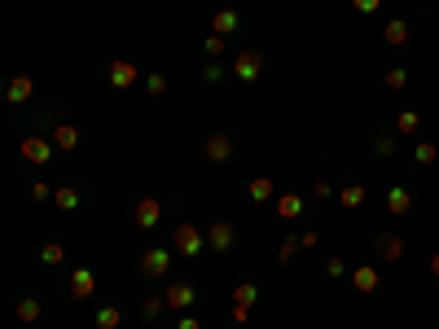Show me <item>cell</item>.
<instances>
[{
    "mask_svg": "<svg viewBox=\"0 0 439 329\" xmlns=\"http://www.w3.org/2000/svg\"><path fill=\"white\" fill-rule=\"evenodd\" d=\"M203 246H207V233H203V229L176 224V233H172V251H176V255H185V259H198V255H203Z\"/></svg>",
    "mask_w": 439,
    "mask_h": 329,
    "instance_id": "cell-1",
    "label": "cell"
},
{
    "mask_svg": "<svg viewBox=\"0 0 439 329\" xmlns=\"http://www.w3.org/2000/svg\"><path fill=\"white\" fill-rule=\"evenodd\" d=\"M141 273H145V277H167V273H172V251H167V246H154V251H145Z\"/></svg>",
    "mask_w": 439,
    "mask_h": 329,
    "instance_id": "cell-2",
    "label": "cell"
},
{
    "mask_svg": "<svg viewBox=\"0 0 439 329\" xmlns=\"http://www.w3.org/2000/svg\"><path fill=\"white\" fill-rule=\"evenodd\" d=\"M233 75L237 79H259V75H264V57H259L255 49H242L233 57Z\"/></svg>",
    "mask_w": 439,
    "mask_h": 329,
    "instance_id": "cell-3",
    "label": "cell"
},
{
    "mask_svg": "<svg viewBox=\"0 0 439 329\" xmlns=\"http://www.w3.org/2000/svg\"><path fill=\"white\" fill-rule=\"evenodd\" d=\"M163 299H167V308H172V312H185V308H194V303H198V290L189 286V281H172Z\"/></svg>",
    "mask_w": 439,
    "mask_h": 329,
    "instance_id": "cell-4",
    "label": "cell"
},
{
    "mask_svg": "<svg viewBox=\"0 0 439 329\" xmlns=\"http://www.w3.org/2000/svg\"><path fill=\"white\" fill-rule=\"evenodd\" d=\"M233 149H237V145H233V136H229V132H211V136H207V145H203V154H207L211 162H229V158H233Z\"/></svg>",
    "mask_w": 439,
    "mask_h": 329,
    "instance_id": "cell-5",
    "label": "cell"
},
{
    "mask_svg": "<svg viewBox=\"0 0 439 329\" xmlns=\"http://www.w3.org/2000/svg\"><path fill=\"white\" fill-rule=\"evenodd\" d=\"M97 295V273L92 268H75L70 273V299H92Z\"/></svg>",
    "mask_w": 439,
    "mask_h": 329,
    "instance_id": "cell-6",
    "label": "cell"
},
{
    "mask_svg": "<svg viewBox=\"0 0 439 329\" xmlns=\"http://www.w3.org/2000/svg\"><path fill=\"white\" fill-rule=\"evenodd\" d=\"M259 299V286H251V281H242V286L233 290V321H246L251 316V303Z\"/></svg>",
    "mask_w": 439,
    "mask_h": 329,
    "instance_id": "cell-7",
    "label": "cell"
},
{
    "mask_svg": "<svg viewBox=\"0 0 439 329\" xmlns=\"http://www.w3.org/2000/svg\"><path fill=\"white\" fill-rule=\"evenodd\" d=\"M53 140H44V136H27V140H22V158H27V162H40V167H44V162H49L53 158Z\"/></svg>",
    "mask_w": 439,
    "mask_h": 329,
    "instance_id": "cell-8",
    "label": "cell"
},
{
    "mask_svg": "<svg viewBox=\"0 0 439 329\" xmlns=\"http://www.w3.org/2000/svg\"><path fill=\"white\" fill-rule=\"evenodd\" d=\"M132 220H136V229H154L163 220V202H154V198H141L136 211H132Z\"/></svg>",
    "mask_w": 439,
    "mask_h": 329,
    "instance_id": "cell-9",
    "label": "cell"
},
{
    "mask_svg": "<svg viewBox=\"0 0 439 329\" xmlns=\"http://www.w3.org/2000/svg\"><path fill=\"white\" fill-rule=\"evenodd\" d=\"M374 242H378V255H382L387 264H396L400 255H405V237H400V233H378Z\"/></svg>",
    "mask_w": 439,
    "mask_h": 329,
    "instance_id": "cell-10",
    "label": "cell"
},
{
    "mask_svg": "<svg viewBox=\"0 0 439 329\" xmlns=\"http://www.w3.org/2000/svg\"><path fill=\"white\" fill-rule=\"evenodd\" d=\"M233 237H237V233H233V224H224V220L207 229V246H211V251H220V255L233 251Z\"/></svg>",
    "mask_w": 439,
    "mask_h": 329,
    "instance_id": "cell-11",
    "label": "cell"
},
{
    "mask_svg": "<svg viewBox=\"0 0 439 329\" xmlns=\"http://www.w3.org/2000/svg\"><path fill=\"white\" fill-rule=\"evenodd\" d=\"M351 286L360 290V295H374V290L382 286V277H378L374 264H365V268H351Z\"/></svg>",
    "mask_w": 439,
    "mask_h": 329,
    "instance_id": "cell-12",
    "label": "cell"
},
{
    "mask_svg": "<svg viewBox=\"0 0 439 329\" xmlns=\"http://www.w3.org/2000/svg\"><path fill=\"white\" fill-rule=\"evenodd\" d=\"M387 211H391V215H409V211H413V193L405 189V184H396V189L387 193Z\"/></svg>",
    "mask_w": 439,
    "mask_h": 329,
    "instance_id": "cell-13",
    "label": "cell"
},
{
    "mask_svg": "<svg viewBox=\"0 0 439 329\" xmlns=\"http://www.w3.org/2000/svg\"><path fill=\"white\" fill-rule=\"evenodd\" d=\"M110 84L114 88H132L136 84V62H110Z\"/></svg>",
    "mask_w": 439,
    "mask_h": 329,
    "instance_id": "cell-14",
    "label": "cell"
},
{
    "mask_svg": "<svg viewBox=\"0 0 439 329\" xmlns=\"http://www.w3.org/2000/svg\"><path fill=\"white\" fill-rule=\"evenodd\" d=\"M277 215H281V220H299V215H303V198H299V193H281V198H277Z\"/></svg>",
    "mask_w": 439,
    "mask_h": 329,
    "instance_id": "cell-15",
    "label": "cell"
},
{
    "mask_svg": "<svg viewBox=\"0 0 439 329\" xmlns=\"http://www.w3.org/2000/svg\"><path fill=\"white\" fill-rule=\"evenodd\" d=\"M237 22H242V18H237V9H220V14L211 18V31H216V35H233Z\"/></svg>",
    "mask_w": 439,
    "mask_h": 329,
    "instance_id": "cell-16",
    "label": "cell"
},
{
    "mask_svg": "<svg viewBox=\"0 0 439 329\" xmlns=\"http://www.w3.org/2000/svg\"><path fill=\"white\" fill-rule=\"evenodd\" d=\"M31 97H35V84H31L27 75H18L14 84H9V101H14V105H22V101H31Z\"/></svg>",
    "mask_w": 439,
    "mask_h": 329,
    "instance_id": "cell-17",
    "label": "cell"
},
{
    "mask_svg": "<svg viewBox=\"0 0 439 329\" xmlns=\"http://www.w3.org/2000/svg\"><path fill=\"white\" fill-rule=\"evenodd\" d=\"M382 35H387V44H396V49H400V44H409V22L405 18H391Z\"/></svg>",
    "mask_w": 439,
    "mask_h": 329,
    "instance_id": "cell-18",
    "label": "cell"
},
{
    "mask_svg": "<svg viewBox=\"0 0 439 329\" xmlns=\"http://www.w3.org/2000/svg\"><path fill=\"white\" fill-rule=\"evenodd\" d=\"M53 145H57V149H75V145H79V132H75V127H70V123L53 127Z\"/></svg>",
    "mask_w": 439,
    "mask_h": 329,
    "instance_id": "cell-19",
    "label": "cell"
},
{
    "mask_svg": "<svg viewBox=\"0 0 439 329\" xmlns=\"http://www.w3.org/2000/svg\"><path fill=\"white\" fill-rule=\"evenodd\" d=\"M14 312H18V321H22V325H35V321H40V303H35V299H22Z\"/></svg>",
    "mask_w": 439,
    "mask_h": 329,
    "instance_id": "cell-20",
    "label": "cell"
},
{
    "mask_svg": "<svg viewBox=\"0 0 439 329\" xmlns=\"http://www.w3.org/2000/svg\"><path fill=\"white\" fill-rule=\"evenodd\" d=\"M338 202H343V206H347V211H356V206H360V202H365V184H347V189H343V193H338Z\"/></svg>",
    "mask_w": 439,
    "mask_h": 329,
    "instance_id": "cell-21",
    "label": "cell"
},
{
    "mask_svg": "<svg viewBox=\"0 0 439 329\" xmlns=\"http://www.w3.org/2000/svg\"><path fill=\"white\" fill-rule=\"evenodd\" d=\"M53 202H57V206H62V211H79V193H75V189H70V184H62V189H57V193H53Z\"/></svg>",
    "mask_w": 439,
    "mask_h": 329,
    "instance_id": "cell-22",
    "label": "cell"
},
{
    "mask_svg": "<svg viewBox=\"0 0 439 329\" xmlns=\"http://www.w3.org/2000/svg\"><path fill=\"white\" fill-rule=\"evenodd\" d=\"M299 251H303V246H299V233H290V237L277 246V259H281V264H290V259H294V255H299Z\"/></svg>",
    "mask_w": 439,
    "mask_h": 329,
    "instance_id": "cell-23",
    "label": "cell"
},
{
    "mask_svg": "<svg viewBox=\"0 0 439 329\" xmlns=\"http://www.w3.org/2000/svg\"><path fill=\"white\" fill-rule=\"evenodd\" d=\"M251 198H255V202H268V198H272V180H268V176H255V180H251Z\"/></svg>",
    "mask_w": 439,
    "mask_h": 329,
    "instance_id": "cell-24",
    "label": "cell"
},
{
    "mask_svg": "<svg viewBox=\"0 0 439 329\" xmlns=\"http://www.w3.org/2000/svg\"><path fill=\"white\" fill-rule=\"evenodd\" d=\"M413 158H418V162H422V167H431V162L439 158V149L431 145V140H422V145H413Z\"/></svg>",
    "mask_w": 439,
    "mask_h": 329,
    "instance_id": "cell-25",
    "label": "cell"
},
{
    "mask_svg": "<svg viewBox=\"0 0 439 329\" xmlns=\"http://www.w3.org/2000/svg\"><path fill=\"white\" fill-rule=\"evenodd\" d=\"M119 321H123V312H119V308H97V325L101 329H119Z\"/></svg>",
    "mask_w": 439,
    "mask_h": 329,
    "instance_id": "cell-26",
    "label": "cell"
},
{
    "mask_svg": "<svg viewBox=\"0 0 439 329\" xmlns=\"http://www.w3.org/2000/svg\"><path fill=\"white\" fill-rule=\"evenodd\" d=\"M405 84H409V70H405V66H391V70H387V88H391V92H400Z\"/></svg>",
    "mask_w": 439,
    "mask_h": 329,
    "instance_id": "cell-27",
    "label": "cell"
},
{
    "mask_svg": "<svg viewBox=\"0 0 439 329\" xmlns=\"http://www.w3.org/2000/svg\"><path fill=\"white\" fill-rule=\"evenodd\" d=\"M418 127H422L418 110H405V114H400V119H396V132H418Z\"/></svg>",
    "mask_w": 439,
    "mask_h": 329,
    "instance_id": "cell-28",
    "label": "cell"
},
{
    "mask_svg": "<svg viewBox=\"0 0 439 329\" xmlns=\"http://www.w3.org/2000/svg\"><path fill=\"white\" fill-rule=\"evenodd\" d=\"M163 308H167V299H159V295H150L145 303H141V316H150V321H154V316H159Z\"/></svg>",
    "mask_w": 439,
    "mask_h": 329,
    "instance_id": "cell-29",
    "label": "cell"
},
{
    "mask_svg": "<svg viewBox=\"0 0 439 329\" xmlns=\"http://www.w3.org/2000/svg\"><path fill=\"white\" fill-rule=\"evenodd\" d=\"M40 259H44V264H62V259H66V251H62L57 242H49V246L40 251Z\"/></svg>",
    "mask_w": 439,
    "mask_h": 329,
    "instance_id": "cell-30",
    "label": "cell"
},
{
    "mask_svg": "<svg viewBox=\"0 0 439 329\" xmlns=\"http://www.w3.org/2000/svg\"><path fill=\"white\" fill-rule=\"evenodd\" d=\"M145 92H150V97H163V92H167V75H150L145 79Z\"/></svg>",
    "mask_w": 439,
    "mask_h": 329,
    "instance_id": "cell-31",
    "label": "cell"
},
{
    "mask_svg": "<svg viewBox=\"0 0 439 329\" xmlns=\"http://www.w3.org/2000/svg\"><path fill=\"white\" fill-rule=\"evenodd\" d=\"M391 149H396V136H391V132L374 140V154H378V158H391Z\"/></svg>",
    "mask_w": 439,
    "mask_h": 329,
    "instance_id": "cell-32",
    "label": "cell"
},
{
    "mask_svg": "<svg viewBox=\"0 0 439 329\" xmlns=\"http://www.w3.org/2000/svg\"><path fill=\"white\" fill-rule=\"evenodd\" d=\"M203 49H207L211 57H220V53H224V35H216V31H211L207 40H203Z\"/></svg>",
    "mask_w": 439,
    "mask_h": 329,
    "instance_id": "cell-33",
    "label": "cell"
},
{
    "mask_svg": "<svg viewBox=\"0 0 439 329\" xmlns=\"http://www.w3.org/2000/svg\"><path fill=\"white\" fill-rule=\"evenodd\" d=\"M325 277H329V281H343V277H347V264H343V259H329V264H325Z\"/></svg>",
    "mask_w": 439,
    "mask_h": 329,
    "instance_id": "cell-34",
    "label": "cell"
},
{
    "mask_svg": "<svg viewBox=\"0 0 439 329\" xmlns=\"http://www.w3.org/2000/svg\"><path fill=\"white\" fill-rule=\"evenodd\" d=\"M299 246H303V251H316V246H321V237L307 229V233H299Z\"/></svg>",
    "mask_w": 439,
    "mask_h": 329,
    "instance_id": "cell-35",
    "label": "cell"
},
{
    "mask_svg": "<svg viewBox=\"0 0 439 329\" xmlns=\"http://www.w3.org/2000/svg\"><path fill=\"white\" fill-rule=\"evenodd\" d=\"M57 189H49V184H31V198H35V202H44V198H53Z\"/></svg>",
    "mask_w": 439,
    "mask_h": 329,
    "instance_id": "cell-36",
    "label": "cell"
},
{
    "mask_svg": "<svg viewBox=\"0 0 439 329\" xmlns=\"http://www.w3.org/2000/svg\"><path fill=\"white\" fill-rule=\"evenodd\" d=\"M356 9H360V14H378V5H382V0H351Z\"/></svg>",
    "mask_w": 439,
    "mask_h": 329,
    "instance_id": "cell-37",
    "label": "cell"
},
{
    "mask_svg": "<svg viewBox=\"0 0 439 329\" xmlns=\"http://www.w3.org/2000/svg\"><path fill=\"white\" fill-rule=\"evenodd\" d=\"M176 329H203V325H198L194 316H181V325H176Z\"/></svg>",
    "mask_w": 439,
    "mask_h": 329,
    "instance_id": "cell-38",
    "label": "cell"
},
{
    "mask_svg": "<svg viewBox=\"0 0 439 329\" xmlns=\"http://www.w3.org/2000/svg\"><path fill=\"white\" fill-rule=\"evenodd\" d=\"M431 277H435V281H439V251H435V255H431Z\"/></svg>",
    "mask_w": 439,
    "mask_h": 329,
    "instance_id": "cell-39",
    "label": "cell"
},
{
    "mask_svg": "<svg viewBox=\"0 0 439 329\" xmlns=\"http://www.w3.org/2000/svg\"><path fill=\"white\" fill-rule=\"evenodd\" d=\"M22 329H35V325H22Z\"/></svg>",
    "mask_w": 439,
    "mask_h": 329,
    "instance_id": "cell-40",
    "label": "cell"
}]
</instances>
